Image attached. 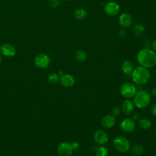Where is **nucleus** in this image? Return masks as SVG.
Returning <instances> with one entry per match:
<instances>
[{"instance_id":"4468645a","label":"nucleus","mask_w":156,"mask_h":156,"mask_svg":"<svg viewBox=\"0 0 156 156\" xmlns=\"http://www.w3.org/2000/svg\"><path fill=\"white\" fill-rule=\"evenodd\" d=\"M59 80L61 85L65 87H71L76 82L74 77L69 74H64L60 77Z\"/></svg>"},{"instance_id":"72a5a7b5","label":"nucleus","mask_w":156,"mask_h":156,"mask_svg":"<svg viewBox=\"0 0 156 156\" xmlns=\"http://www.w3.org/2000/svg\"><path fill=\"white\" fill-rule=\"evenodd\" d=\"M60 1H70V0H60Z\"/></svg>"},{"instance_id":"ddd939ff","label":"nucleus","mask_w":156,"mask_h":156,"mask_svg":"<svg viewBox=\"0 0 156 156\" xmlns=\"http://www.w3.org/2000/svg\"><path fill=\"white\" fill-rule=\"evenodd\" d=\"M101 123L104 128L110 129L115 126L116 123V118L112 115H107L102 117Z\"/></svg>"},{"instance_id":"f257e3e1","label":"nucleus","mask_w":156,"mask_h":156,"mask_svg":"<svg viewBox=\"0 0 156 156\" xmlns=\"http://www.w3.org/2000/svg\"><path fill=\"white\" fill-rule=\"evenodd\" d=\"M136 61L140 66L151 68L156 65V52L152 49L144 48L136 54Z\"/></svg>"},{"instance_id":"f8f14e48","label":"nucleus","mask_w":156,"mask_h":156,"mask_svg":"<svg viewBox=\"0 0 156 156\" xmlns=\"http://www.w3.org/2000/svg\"><path fill=\"white\" fill-rule=\"evenodd\" d=\"M133 23L132 16L128 13H122L119 16V24L122 28L127 29Z\"/></svg>"},{"instance_id":"5701e85b","label":"nucleus","mask_w":156,"mask_h":156,"mask_svg":"<svg viewBox=\"0 0 156 156\" xmlns=\"http://www.w3.org/2000/svg\"><path fill=\"white\" fill-rule=\"evenodd\" d=\"M59 76L57 74L55 73H51L48 77V80L49 83L52 84H54L57 83L59 81Z\"/></svg>"},{"instance_id":"1a4fd4ad","label":"nucleus","mask_w":156,"mask_h":156,"mask_svg":"<svg viewBox=\"0 0 156 156\" xmlns=\"http://www.w3.org/2000/svg\"><path fill=\"white\" fill-rule=\"evenodd\" d=\"M135 121L132 118H126L122 119L119 124V127L122 131L126 133H130L135 129Z\"/></svg>"},{"instance_id":"a211bd4d","label":"nucleus","mask_w":156,"mask_h":156,"mask_svg":"<svg viewBox=\"0 0 156 156\" xmlns=\"http://www.w3.org/2000/svg\"><path fill=\"white\" fill-rule=\"evenodd\" d=\"M133 32L136 37H142L145 33V27L141 23H136L133 26Z\"/></svg>"},{"instance_id":"c756f323","label":"nucleus","mask_w":156,"mask_h":156,"mask_svg":"<svg viewBox=\"0 0 156 156\" xmlns=\"http://www.w3.org/2000/svg\"><path fill=\"white\" fill-rule=\"evenodd\" d=\"M151 47H152V49L156 52V38L152 42Z\"/></svg>"},{"instance_id":"423d86ee","label":"nucleus","mask_w":156,"mask_h":156,"mask_svg":"<svg viewBox=\"0 0 156 156\" xmlns=\"http://www.w3.org/2000/svg\"><path fill=\"white\" fill-rule=\"evenodd\" d=\"M104 11L108 16H115L120 12V5L116 2L110 1L104 5Z\"/></svg>"},{"instance_id":"20e7f679","label":"nucleus","mask_w":156,"mask_h":156,"mask_svg":"<svg viewBox=\"0 0 156 156\" xmlns=\"http://www.w3.org/2000/svg\"><path fill=\"white\" fill-rule=\"evenodd\" d=\"M114 148L120 153H126L130 149L129 140L122 136L116 137L113 141Z\"/></svg>"},{"instance_id":"f3484780","label":"nucleus","mask_w":156,"mask_h":156,"mask_svg":"<svg viewBox=\"0 0 156 156\" xmlns=\"http://www.w3.org/2000/svg\"><path fill=\"white\" fill-rule=\"evenodd\" d=\"M87 11L83 8H79L74 11V16L77 20H83L87 18Z\"/></svg>"},{"instance_id":"c85d7f7f","label":"nucleus","mask_w":156,"mask_h":156,"mask_svg":"<svg viewBox=\"0 0 156 156\" xmlns=\"http://www.w3.org/2000/svg\"><path fill=\"white\" fill-rule=\"evenodd\" d=\"M151 112L153 115L156 116V104H154L151 106Z\"/></svg>"},{"instance_id":"bb28decb","label":"nucleus","mask_w":156,"mask_h":156,"mask_svg":"<svg viewBox=\"0 0 156 156\" xmlns=\"http://www.w3.org/2000/svg\"><path fill=\"white\" fill-rule=\"evenodd\" d=\"M118 35L120 37H124L126 35V31L125 30V29L124 28H121L118 30Z\"/></svg>"},{"instance_id":"aec40b11","label":"nucleus","mask_w":156,"mask_h":156,"mask_svg":"<svg viewBox=\"0 0 156 156\" xmlns=\"http://www.w3.org/2000/svg\"><path fill=\"white\" fill-rule=\"evenodd\" d=\"M144 146L141 144H135L130 148L131 152L135 155H140L144 152Z\"/></svg>"},{"instance_id":"2f4dec72","label":"nucleus","mask_w":156,"mask_h":156,"mask_svg":"<svg viewBox=\"0 0 156 156\" xmlns=\"http://www.w3.org/2000/svg\"><path fill=\"white\" fill-rule=\"evenodd\" d=\"M64 74H65V73H63V71L62 70H60V71H58L57 74H58V76H60V77H61V76H62Z\"/></svg>"},{"instance_id":"473e14b6","label":"nucleus","mask_w":156,"mask_h":156,"mask_svg":"<svg viewBox=\"0 0 156 156\" xmlns=\"http://www.w3.org/2000/svg\"><path fill=\"white\" fill-rule=\"evenodd\" d=\"M2 57L0 55V64L2 63Z\"/></svg>"},{"instance_id":"f03ea898","label":"nucleus","mask_w":156,"mask_h":156,"mask_svg":"<svg viewBox=\"0 0 156 156\" xmlns=\"http://www.w3.org/2000/svg\"><path fill=\"white\" fill-rule=\"evenodd\" d=\"M131 77L135 83L143 85L149 80L151 73L148 68L140 65L133 69L131 73Z\"/></svg>"},{"instance_id":"9d476101","label":"nucleus","mask_w":156,"mask_h":156,"mask_svg":"<svg viewBox=\"0 0 156 156\" xmlns=\"http://www.w3.org/2000/svg\"><path fill=\"white\" fill-rule=\"evenodd\" d=\"M57 151L59 156H71L73 150L71 143L68 142H62L58 146Z\"/></svg>"},{"instance_id":"dca6fc26","label":"nucleus","mask_w":156,"mask_h":156,"mask_svg":"<svg viewBox=\"0 0 156 156\" xmlns=\"http://www.w3.org/2000/svg\"><path fill=\"white\" fill-rule=\"evenodd\" d=\"M133 69H134L133 65L131 61L126 60L122 62L121 65V70L124 74H126V75L131 74Z\"/></svg>"},{"instance_id":"0eeeda50","label":"nucleus","mask_w":156,"mask_h":156,"mask_svg":"<svg viewBox=\"0 0 156 156\" xmlns=\"http://www.w3.org/2000/svg\"><path fill=\"white\" fill-rule=\"evenodd\" d=\"M34 62L37 67L41 69L46 68L50 64V58L45 54H38L34 57Z\"/></svg>"},{"instance_id":"7ed1b4c3","label":"nucleus","mask_w":156,"mask_h":156,"mask_svg":"<svg viewBox=\"0 0 156 156\" xmlns=\"http://www.w3.org/2000/svg\"><path fill=\"white\" fill-rule=\"evenodd\" d=\"M151 98L149 93L145 90L136 91L133 96V104L138 108L142 109L147 107L151 102Z\"/></svg>"},{"instance_id":"cd10ccee","label":"nucleus","mask_w":156,"mask_h":156,"mask_svg":"<svg viewBox=\"0 0 156 156\" xmlns=\"http://www.w3.org/2000/svg\"><path fill=\"white\" fill-rule=\"evenodd\" d=\"M132 119L134 121L138 120L140 119V115L136 112H133L132 113Z\"/></svg>"},{"instance_id":"412c9836","label":"nucleus","mask_w":156,"mask_h":156,"mask_svg":"<svg viewBox=\"0 0 156 156\" xmlns=\"http://www.w3.org/2000/svg\"><path fill=\"white\" fill-rule=\"evenodd\" d=\"M76 59L80 62H84L87 58V54L85 51L82 49H78L76 51L74 54Z\"/></svg>"},{"instance_id":"39448f33","label":"nucleus","mask_w":156,"mask_h":156,"mask_svg":"<svg viewBox=\"0 0 156 156\" xmlns=\"http://www.w3.org/2000/svg\"><path fill=\"white\" fill-rule=\"evenodd\" d=\"M119 92L122 97L126 99H130L133 98L136 90L133 84L129 82H126L121 85Z\"/></svg>"},{"instance_id":"9b49d317","label":"nucleus","mask_w":156,"mask_h":156,"mask_svg":"<svg viewBox=\"0 0 156 156\" xmlns=\"http://www.w3.org/2000/svg\"><path fill=\"white\" fill-rule=\"evenodd\" d=\"M1 53L5 57H12L16 55V49L15 46L10 43H4L0 46Z\"/></svg>"},{"instance_id":"2eb2a0df","label":"nucleus","mask_w":156,"mask_h":156,"mask_svg":"<svg viewBox=\"0 0 156 156\" xmlns=\"http://www.w3.org/2000/svg\"><path fill=\"white\" fill-rule=\"evenodd\" d=\"M121 109L122 113H124L125 115H131L134 110V104L131 101L127 99L122 103Z\"/></svg>"},{"instance_id":"393cba45","label":"nucleus","mask_w":156,"mask_h":156,"mask_svg":"<svg viewBox=\"0 0 156 156\" xmlns=\"http://www.w3.org/2000/svg\"><path fill=\"white\" fill-rule=\"evenodd\" d=\"M60 2V0H49V5L52 8H56L59 5Z\"/></svg>"},{"instance_id":"b1692460","label":"nucleus","mask_w":156,"mask_h":156,"mask_svg":"<svg viewBox=\"0 0 156 156\" xmlns=\"http://www.w3.org/2000/svg\"><path fill=\"white\" fill-rule=\"evenodd\" d=\"M121 112V109L119 107H114L112 109V115L116 118V117H117V116L120 115Z\"/></svg>"},{"instance_id":"a878e982","label":"nucleus","mask_w":156,"mask_h":156,"mask_svg":"<svg viewBox=\"0 0 156 156\" xmlns=\"http://www.w3.org/2000/svg\"><path fill=\"white\" fill-rule=\"evenodd\" d=\"M71 145L73 151H77L79 147V144L77 141H73L71 143Z\"/></svg>"},{"instance_id":"6e6552de","label":"nucleus","mask_w":156,"mask_h":156,"mask_svg":"<svg viewBox=\"0 0 156 156\" xmlns=\"http://www.w3.org/2000/svg\"><path fill=\"white\" fill-rule=\"evenodd\" d=\"M93 139L95 143L99 145L103 146L107 143L108 136L107 132L102 129H98L93 135Z\"/></svg>"},{"instance_id":"4be33fe9","label":"nucleus","mask_w":156,"mask_h":156,"mask_svg":"<svg viewBox=\"0 0 156 156\" xmlns=\"http://www.w3.org/2000/svg\"><path fill=\"white\" fill-rule=\"evenodd\" d=\"M95 155L96 156H107L108 150L105 147L101 146L97 147L95 151Z\"/></svg>"},{"instance_id":"7c9ffc66","label":"nucleus","mask_w":156,"mask_h":156,"mask_svg":"<svg viewBox=\"0 0 156 156\" xmlns=\"http://www.w3.org/2000/svg\"><path fill=\"white\" fill-rule=\"evenodd\" d=\"M151 94L154 96V97H156V87H155L154 88H153L152 90H151Z\"/></svg>"},{"instance_id":"6ab92c4d","label":"nucleus","mask_w":156,"mask_h":156,"mask_svg":"<svg viewBox=\"0 0 156 156\" xmlns=\"http://www.w3.org/2000/svg\"><path fill=\"white\" fill-rule=\"evenodd\" d=\"M138 126L141 129L147 130V129H150V127H151L152 123H151V121H150V119H149L148 118H141V119H138Z\"/></svg>"}]
</instances>
